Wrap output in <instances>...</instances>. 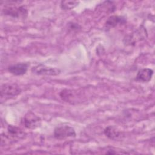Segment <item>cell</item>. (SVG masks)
I'll return each instance as SVG.
<instances>
[{
  "label": "cell",
  "mask_w": 155,
  "mask_h": 155,
  "mask_svg": "<svg viewBox=\"0 0 155 155\" xmlns=\"http://www.w3.org/2000/svg\"><path fill=\"white\" fill-rule=\"evenodd\" d=\"M26 136V133L19 127L8 125L4 132L1 134V143L5 145L7 143H12L23 139Z\"/></svg>",
  "instance_id": "6da1fadb"
},
{
  "label": "cell",
  "mask_w": 155,
  "mask_h": 155,
  "mask_svg": "<svg viewBox=\"0 0 155 155\" xmlns=\"http://www.w3.org/2000/svg\"><path fill=\"white\" fill-rule=\"evenodd\" d=\"M5 3L4 8L2 10V13L5 15L10 16L13 18H25L28 14L27 8L24 5L17 6L18 4L21 3L19 1H7Z\"/></svg>",
  "instance_id": "7a4b0ae2"
},
{
  "label": "cell",
  "mask_w": 155,
  "mask_h": 155,
  "mask_svg": "<svg viewBox=\"0 0 155 155\" xmlns=\"http://www.w3.org/2000/svg\"><path fill=\"white\" fill-rule=\"evenodd\" d=\"M22 90L19 86L15 83H5L1 86V100L15 97L21 94Z\"/></svg>",
  "instance_id": "3957f363"
},
{
  "label": "cell",
  "mask_w": 155,
  "mask_h": 155,
  "mask_svg": "<svg viewBox=\"0 0 155 155\" xmlns=\"http://www.w3.org/2000/svg\"><path fill=\"white\" fill-rule=\"evenodd\" d=\"M76 132L74 129L68 125H59L54 130V137L58 140H64L69 137H75Z\"/></svg>",
  "instance_id": "277c9868"
},
{
  "label": "cell",
  "mask_w": 155,
  "mask_h": 155,
  "mask_svg": "<svg viewBox=\"0 0 155 155\" xmlns=\"http://www.w3.org/2000/svg\"><path fill=\"white\" fill-rule=\"evenodd\" d=\"M22 123L25 128L30 130H34L41 127L42 120L41 118L34 113L32 111H28L22 117Z\"/></svg>",
  "instance_id": "5b68a950"
},
{
  "label": "cell",
  "mask_w": 155,
  "mask_h": 155,
  "mask_svg": "<svg viewBox=\"0 0 155 155\" xmlns=\"http://www.w3.org/2000/svg\"><path fill=\"white\" fill-rule=\"evenodd\" d=\"M33 73L36 75L57 76L61 73V70L57 68L48 67L44 64H39L31 68Z\"/></svg>",
  "instance_id": "8992f818"
},
{
  "label": "cell",
  "mask_w": 155,
  "mask_h": 155,
  "mask_svg": "<svg viewBox=\"0 0 155 155\" xmlns=\"http://www.w3.org/2000/svg\"><path fill=\"white\" fill-rule=\"evenodd\" d=\"M104 134L112 140H121L124 137V133L117 127L113 125L107 126L104 131Z\"/></svg>",
  "instance_id": "52a82bcc"
},
{
  "label": "cell",
  "mask_w": 155,
  "mask_h": 155,
  "mask_svg": "<svg viewBox=\"0 0 155 155\" xmlns=\"http://www.w3.org/2000/svg\"><path fill=\"white\" fill-rule=\"evenodd\" d=\"M28 64L27 63H17L8 67V71L15 76H22L26 73Z\"/></svg>",
  "instance_id": "ba28073f"
},
{
  "label": "cell",
  "mask_w": 155,
  "mask_h": 155,
  "mask_svg": "<svg viewBox=\"0 0 155 155\" xmlns=\"http://www.w3.org/2000/svg\"><path fill=\"white\" fill-rule=\"evenodd\" d=\"M153 75V70L149 68H143L140 69L136 75V80L140 82H149Z\"/></svg>",
  "instance_id": "9c48e42d"
},
{
  "label": "cell",
  "mask_w": 155,
  "mask_h": 155,
  "mask_svg": "<svg viewBox=\"0 0 155 155\" xmlns=\"http://www.w3.org/2000/svg\"><path fill=\"white\" fill-rule=\"evenodd\" d=\"M125 18L122 16H111L106 21L105 25L107 28H114L118 25H122L126 23Z\"/></svg>",
  "instance_id": "30bf717a"
},
{
  "label": "cell",
  "mask_w": 155,
  "mask_h": 155,
  "mask_svg": "<svg viewBox=\"0 0 155 155\" xmlns=\"http://www.w3.org/2000/svg\"><path fill=\"white\" fill-rule=\"evenodd\" d=\"M79 4V1H62L60 3V7L65 10H71L75 8Z\"/></svg>",
  "instance_id": "8fae6325"
}]
</instances>
